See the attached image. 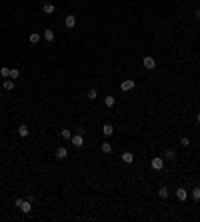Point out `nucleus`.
Segmentation results:
<instances>
[{"instance_id":"24","label":"nucleus","mask_w":200,"mask_h":222,"mask_svg":"<svg viewBox=\"0 0 200 222\" xmlns=\"http://www.w3.org/2000/svg\"><path fill=\"white\" fill-rule=\"evenodd\" d=\"M192 198H194L196 202L200 200V188H194V190H192Z\"/></svg>"},{"instance_id":"12","label":"nucleus","mask_w":200,"mask_h":222,"mask_svg":"<svg viewBox=\"0 0 200 222\" xmlns=\"http://www.w3.org/2000/svg\"><path fill=\"white\" fill-rule=\"evenodd\" d=\"M86 98H88V100H96V98H98V92H96L94 88H90V90H88V94H86Z\"/></svg>"},{"instance_id":"14","label":"nucleus","mask_w":200,"mask_h":222,"mask_svg":"<svg viewBox=\"0 0 200 222\" xmlns=\"http://www.w3.org/2000/svg\"><path fill=\"white\" fill-rule=\"evenodd\" d=\"M174 156H176V152H174V148H168L166 152H164V158H166V160H172Z\"/></svg>"},{"instance_id":"26","label":"nucleus","mask_w":200,"mask_h":222,"mask_svg":"<svg viewBox=\"0 0 200 222\" xmlns=\"http://www.w3.org/2000/svg\"><path fill=\"white\" fill-rule=\"evenodd\" d=\"M196 18H200V8H198V10H196Z\"/></svg>"},{"instance_id":"9","label":"nucleus","mask_w":200,"mask_h":222,"mask_svg":"<svg viewBox=\"0 0 200 222\" xmlns=\"http://www.w3.org/2000/svg\"><path fill=\"white\" fill-rule=\"evenodd\" d=\"M132 160H134L132 152H124V154H122V162H126V164H132Z\"/></svg>"},{"instance_id":"5","label":"nucleus","mask_w":200,"mask_h":222,"mask_svg":"<svg viewBox=\"0 0 200 222\" xmlns=\"http://www.w3.org/2000/svg\"><path fill=\"white\" fill-rule=\"evenodd\" d=\"M72 144H74L76 148H82V144H84V136H82V134L72 136Z\"/></svg>"},{"instance_id":"16","label":"nucleus","mask_w":200,"mask_h":222,"mask_svg":"<svg viewBox=\"0 0 200 222\" xmlns=\"http://www.w3.org/2000/svg\"><path fill=\"white\" fill-rule=\"evenodd\" d=\"M44 40H46V42L54 40V32H52V30H44Z\"/></svg>"},{"instance_id":"1","label":"nucleus","mask_w":200,"mask_h":222,"mask_svg":"<svg viewBox=\"0 0 200 222\" xmlns=\"http://www.w3.org/2000/svg\"><path fill=\"white\" fill-rule=\"evenodd\" d=\"M16 206H18V208L22 210L24 214H28V212L32 210V206H30V202H28V200H22V198H16Z\"/></svg>"},{"instance_id":"17","label":"nucleus","mask_w":200,"mask_h":222,"mask_svg":"<svg viewBox=\"0 0 200 222\" xmlns=\"http://www.w3.org/2000/svg\"><path fill=\"white\" fill-rule=\"evenodd\" d=\"M114 102H116V98H114V96H106V98H104V104H106L108 108H112Z\"/></svg>"},{"instance_id":"7","label":"nucleus","mask_w":200,"mask_h":222,"mask_svg":"<svg viewBox=\"0 0 200 222\" xmlns=\"http://www.w3.org/2000/svg\"><path fill=\"white\" fill-rule=\"evenodd\" d=\"M66 156H68V150H66L64 146H60L58 150H56V158H58V160H64Z\"/></svg>"},{"instance_id":"11","label":"nucleus","mask_w":200,"mask_h":222,"mask_svg":"<svg viewBox=\"0 0 200 222\" xmlns=\"http://www.w3.org/2000/svg\"><path fill=\"white\" fill-rule=\"evenodd\" d=\"M102 132H104L106 136H110L114 132V126H112V124H104V126H102Z\"/></svg>"},{"instance_id":"4","label":"nucleus","mask_w":200,"mask_h":222,"mask_svg":"<svg viewBox=\"0 0 200 222\" xmlns=\"http://www.w3.org/2000/svg\"><path fill=\"white\" fill-rule=\"evenodd\" d=\"M64 24H66V28H74V26H76V16L68 14L66 18H64Z\"/></svg>"},{"instance_id":"10","label":"nucleus","mask_w":200,"mask_h":222,"mask_svg":"<svg viewBox=\"0 0 200 222\" xmlns=\"http://www.w3.org/2000/svg\"><path fill=\"white\" fill-rule=\"evenodd\" d=\"M100 148H102V152H104V154H110V152H112L110 142H102V144H100Z\"/></svg>"},{"instance_id":"3","label":"nucleus","mask_w":200,"mask_h":222,"mask_svg":"<svg viewBox=\"0 0 200 222\" xmlns=\"http://www.w3.org/2000/svg\"><path fill=\"white\" fill-rule=\"evenodd\" d=\"M150 164H152L154 170H162V168H164V160H162V158H158V156H156V158H152V162H150Z\"/></svg>"},{"instance_id":"19","label":"nucleus","mask_w":200,"mask_h":222,"mask_svg":"<svg viewBox=\"0 0 200 222\" xmlns=\"http://www.w3.org/2000/svg\"><path fill=\"white\" fill-rule=\"evenodd\" d=\"M60 136H62V138H72V132H70V128H62Z\"/></svg>"},{"instance_id":"13","label":"nucleus","mask_w":200,"mask_h":222,"mask_svg":"<svg viewBox=\"0 0 200 222\" xmlns=\"http://www.w3.org/2000/svg\"><path fill=\"white\" fill-rule=\"evenodd\" d=\"M18 134L22 136V138H26V136L30 134V130H28V126H20V128H18Z\"/></svg>"},{"instance_id":"18","label":"nucleus","mask_w":200,"mask_h":222,"mask_svg":"<svg viewBox=\"0 0 200 222\" xmlns=\"http://www.w3.org/2000/svg\"><path fill=\"white\" fill-rule=\"evenodd\" d=\"M42 10H44V14H52V12H54V4H50V2H48V4H44V6H42Z\"/></svg>"},{"instance_id":"22","label":"nucleus","mask_w":200,"mask_h":222,"mask_svg":"<svg viewBox=\"0 0 200 222\" xmlns=\"http://www.w3.org/2000/svg\"><path fill=\"white\" fill-rule=\"evenodd\" d=\"M4 90H14V80H4Z\"/></svg>"},{"instance_id":"6","label":"nucleus","mask_w":200,"mask_h":222,"mask_svg":"<svg viewBox=\"0 0 200 222\" xmlns=\"http://www.w3.org/2000/svg\"><path fill=\"white\" fill-rule=\"evenodd\" d=\"M134 86H136V84H134V80H124L122 84H120V88H122L124 92H128V90H132Z\"/></svg>"},{"instance_id":"2","label":"nucleus","mask_w":200,"mask_h":222,"mask_svg":"<svg viewBox=\"0 0 200 222\" xmlns=\"http://www.w3.org/2000/svg\"><path fill=\"white\" fill-rule=\"evenodd\" d=\"M142 64H144V68H148V70H154V68H156V60H154L152 56H144Z\"/></svg>"},{"instance_id":"20","label":"nucleus","mask_w":200,"mask_h":222,"mask_svg":"<svg viewBox=\"0 0 200 222\" xmlns=\"http://www.w3.org/2000/svg\"><path fill=\"white\" fill-rule=\"evenodd\" d=\"M158 196H160V198H168V188H166V186H162V188L158 190Z\"/></svg>"},{"instance_id":"25","label":"nucleus","mask_w":200,"mask_h":222,"mask_svg":"<svg viewBox=\"0 0 200 222\" xmlns=\"http://www.w3.org/2000/svg\"><path fill=\"white\" fill-rule=\"evenodd\" d=\"M180 144H182V146H190V140L184 136V138H180Z\"/></svg>"},{"instance_id":"23","label":"nucleus","mask_w":200,"mask_h":222,"mask_svg":"<svg viewBox=\"0 0 200 222\" xmlns=\"http://www.w3.org/2000/svg\"><path fill=\"white\" fill-rule=\"evenodd\" d=\"M18 76H20V70H16V68H12V70H10V78H12V80H16Z\"/></svg>"},{"instance_id":"8","label":"nucleus","mask_w":200,"mask_h":222,"mask_svg":"<svg viewBox=\"0 0 200 222\" xmlns=\"http://www.w3.org/2000/svg\"><path fill=\"white\" fill-rule=\"evenodd\" d=\"M186 196H188V192H186L184 188H178V190H176V198H178L180 202H182V200H186Z\"/></svg>"},{"instance_id":"21","label":"nucleus","mask_w":200,"mask_h":222,"mask_svg":"<svg viewBox=\"0 0 200 222\" xmlns=\"http://www.w3.org/2000/svg\"><path fill=\"white\" fill-rule=\"evenodd\" d=\"M0 76H2V78H8V76H10V68H0Z\"/></svg>"},{"instance_id":"15","label":"nucleus","mask_w":200,"mask_h":222,"mask_svg":"<svg viewBox=\"0 0 200 222\" xmlns=\"http://www.w3.org/2000/svg\"><path fill=\"white\" fill-rule=\"evenodd\" d=\"M28 40L32 42V44H38V42H40V34L32 32V34H30V36H28Z\"/></svg>"},{"instance_id":"27","label":"nucleus","mask_w":200,"mask_h":222,"mask_svg":"<svg viewBox=\"0 0 200 222\" xmlns=\"http://www.w3.org/2000/svg\"><path fill=\"white\" fill-rule=\"evenodd\" d=\"M196 120H198V124H200V112H198V116H196Z\"/></svg>"}]
</instances>
